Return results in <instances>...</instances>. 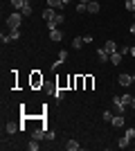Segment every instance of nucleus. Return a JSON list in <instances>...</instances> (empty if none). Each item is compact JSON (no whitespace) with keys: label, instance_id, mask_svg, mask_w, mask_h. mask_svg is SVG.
I'll list each match as a JSON object with an SVG mask.
<instances>
[{"label":"nucleus","instance_id":"nucleus-12","mask_svg":"<svg viewBox=\"0 0 135 151\" xmlns=\"http://www.w3.org/2000/svg\"><path fill=\"white\" fill-rule=\"evenodd\" d=\"M104 47H106V52H108V54H115V52H117V43H115V41H106V45H104Z\"/></svg>","mask_w":135,"mask_h":151},{"label":"nucleus","instance_id":"nucleus-22","mask_svg":"<svg viewBox=\"0 0 135 151\" xmlns=\"http://www.w3.org/2000/svg\"><path fill=\"white\" fill-rule=\"evenodd\" d=\"M54 97H56V99L61 101V99H63V97H65V90L61 88V86H56V88H54Z\"/></svg>","mask_w":135,"mask_h":151},{"label":"nucleus","instance_id":"nucleus-21","mask_svg":"<svg viewBox=\"0 0 135 151\" xmlns=\"http://www.w3.org/2000/svg\"><path fill=\"white\" fill-rule=\"evenodd\" d=\"M129 145H131V140L126 138V135H124V138H119V140H117V147H119V149H126V147H129Z\"/></svg>","mask_w":135,"mask_h":151},{"label":"nucleus","instance_id":"nucleus-41","mask_svg":"<svg viewBox=\"0 0 135 151\" xmlns=\"http://www.w3.org/2000/svg\"><path fill=\"white\" fill-rule=\"evenodd\" d=\"M27 2H32V0H27Z\"/></svg>","mask_w":135,"mask_h":151},{"label":"nucleus","instance_id":"nucleus-7","mask_svg":"<svg viewBox=\"0 0 135 151\" xmlns=\"http://www.w3.org/2000/svg\"><path fill=\"white\" fill-rule=\"evenodd\" d=\"M56 9H52V7H47V9H43V18L45 20H54V18H56Z\"/></svg>","mask_w":135,"mask_h":151},{"label":"nucleus","instance_id":"nucleus-38","mask_svg":"<svg viewBox=\"0 0 135 151\" xmlns=\"http://www.w3.org/2000/svg\"><path fill=\"white\" fill-rule=\"evenodd\" d=\"M70 2H72V0H63V5H70Z\"/></svg>","mask_w":135,"mask_h":151},{"label":"nucleus","instance_id":"nucleus-34","mask_svg":"<svg viewBox=\"0 0 135 151\" xmlns=\"http://www.w3.org/2000/svg\"><path fill=\"white\" fill-rule=\"evenodd\" d=\"M129 52H131V57H135V45H133V47H129Z\"/></svg>","mask_w":135,"mask_h":151},{"label":"nucleus","instance_id":"nucleus-23","mask_svg":"<svg viewBox=\"0 0 135 151\" xmlns=\"http://www.w3.org/2000/svg\"><path fill=\"white\" fill-rule=\"evenodd\" d=\"M84 86H86V77H77V83H74V88H77V90H81Z\"/></svg>","mask_w":135,"mask_h":151},{"label":"nucleus","instance_id":"nucleus-13","mask_svg":"<svg viewBox=\"0 0 135 151\" xmlns=\"http://www.w3.org/2000/svg\"><path fill=\"white\" fill-rule=\"evenodd\" d=\"M110 124H113V129H122V126H124V117H122V115H115Z\"/></svg>","mask_w":135,"mask_h":151},{"label":"nucleus","instance_id":"nucleus-10","mask_svg":"<svg viewBox=\"0 0 135 151\" xmlns=\"http://www.w3.org/2000/svg\"><path fill=\"white\" fill-rule=\"evenodd\" d=\"M18 129H20V126L16 124V122H7V126H5V131L9 133V135H14V133L18 131Z\"/></svg>","mask_w":135,"mask_h":151},{"label":"nucleus","instance_id":"nucleus-1","mask_svg":"<svg viewBox=\"0 0 135 151\" xmlns=\"http://www.w3.org/2000/svg\"><path fill=\"white\" fill-rule=\"evenodd\" d=\"M20 23H23V14L20 12H14L11 16H7V27L9 29H18Z\"/></svg>","mask_w":135,"mask_h":151},{"label":"nucleus","instance_id":"nucleus-25","mask_svg":"<svg viewBox=\"0 0 135 151\" xmlns=\"http://www.w3.org/2000/svg\"><path fill=\"white\" fill-rule=\"evenodd\" d=\"M124 7H126L129 12H135V0H126V2H124Z\"/></svg>","mask_w":135,"mask_h":151},{"label":"nucleus","instance_id":"nucleus-6","mask_svg":"<svg viewBox=\"0 0 135 151\" xmlns=\"http://www.w3.org/2000/svg\"><path fill=\"white\" fill-rule=\"evenodd\" d=\"M65 59H68V52H65V50H61V52H59V59H56L54 63H52V70H56L59 65H61V63L65 61Z\"/></svg>","mask_w":135,"mask_h":151},{"label":"nucleus","instance_id":"nucleus-4","mask_svg":"<svg viewBox=\"0 0 135 151\" xmlns=\"http://www.w3.org/2000/svg\"><path fill=\"white\" fill-rule=\"evenodd\" d=\"M29 83H32V88H39V86H43V77H41V72H32V79H29Z\"/></svg>","mask_w":135,"mask_h":151},{"label":"nucleus","instance_id":"nucleus-3","mask_svg":"<svg viewBox=\"0 0 135 151\" xmlns=\"http://www.w3.org/2000/svg\"><path fill=\"white\" fill-rule=\"evenodd\" d=\"M117 83H119V86H124V88H126V86H131V83H133V77H131V75H126V72H124V75H119V77H117Z\"/></svg>","mask_w":135,"mask_h":151},{"label":"nucleus","instance_id":"nucleus-26","mask_svg":"<svg viewBox=\"0 0 135 151\" xmlns=\"http://www.w3.org/2000/svg\"><path fill=\"white\" fill-rule=\"evenodd\" d=\"M0 41H2V45H7L9 41H14V38H11V34H2V36H0Z\"/></svg>","mask_w":135,"mask_h":151},{"label":"nucleus","instance_id":"nucleus-11","mask_svg":"<svg viewBox=\"0 0 135 151\" xmlns=\"http://www.w3.org/2000/svg\"><path fill=\"white\" fill-rule=\"evenodd\" d=\"M99 9H101V7H99L97 0H90V2H88V12L90 14H99Z\"/></svg>","mask_w":135,"mask_h":151},{"label":"nucleus","instance_id":"nucleus-30","mask_svg":"<svg viewBox=\"0 0 135 151\" xmlns=\"http://www.w3.org/2000/svg\"><path fill=\"white\" fill-rule=\"evenodd\" d=\"M63 20H65V16H63V14H61V12H59V14H56V18H54V23H56V25H61Z\"/></svg>","mask_w":135,"mask_h":151},{"label":"nucleus","instance_id":"nucleus-27","mask_svg":"<svg viewBox=\"0 0 135 151\" xmlns=\"http://www.w3.org/2000/svg\"><path fill=\"white\" fill-rule=\"evenodd\" d=\"M124 135H126L129 140H133V138H135V129H133V126H131V129H126V133H124Z\"/></svg>","mask_w":135,"mask_h":151},{"label":"nucleus","instance_id":"nucleus-17","mask_svg":"<svg viewBox=\"0 0 135 151\" xmlns=\"http://www.w3.org/2000/svg\"><path fill=\"white\" fill-rule=\"evenodd\" d=\"M39 142H41V140H34V138H32L29 142H27V149H29V151H39V147H41Z\"/></svg>","mask_w":135,"mask_h":151},{"label":"nucleus","instance_id":"nucleus-39","mask_svg":"<svg viewBox=\"0 0 135 151\" xmlns=\"http://www.w3.org/2000/svg\"><path fill=\"white\" fill-rule=\"evenodd\" d=\"M131 77H133V83H135V75H131Z\"/></svg>","mask_w":135,"mask_h":151},{"label":"nucleus","instance_id":"nucleus-32","mask_svg":"<svg viewBox=\"0 0 135 151\" xmlns=\"http://www.w3.org/2000/svg\"><path fill=\"white\" fill-rule=\"evenodd\" d=\"M11 38L16 41V38H20V29H11Z\"/></svg>","mask_w":135,"mask_h":151},{"label":"nucleus","instance_id":"nucleus-36","mask_svg":"<svg viewBox=\"0 0 135 151\" xmlns=\"http://www.w3.org/2000/svg\"><path fill=\"white\" fill-rule=\"evenodd\" d=\"M131 34L135 36V20H133V25H131Z\"/></svg>","mask_w":135,"mask_h":151},{"label":"nucleus","instance_id":"nucleus-2","mask_svg":"<svg viewBox=\"0 0 135 151\" xmlns=\"http://www.w3.org/2000/svg\"><path fill=\"white\" fill-rule=\"evenodd\" d=\"M126 108H129V106L122 101V95H115V97H113V111H115L117 115H124V113H126Z\"/></svg>","mask_w":135,"mask_h":151},{"label":"nucleus","instance_id":"nucleus-14","mask_svg":"<svg viewBox=\"0 0 135 151\" xmlns=\"http://www.w3.org/2000/svg\"><path fill=\"white\" fill-rule=\"evenodd\" d=\"M65 149H68V151H79V149H81V145H79L77 140H68V145H65Z\"/></svg>","mask_w":135,"mask_h":151},{"label":"nucleus","instance_id":"nucleus-8","mask_svg":"<svg viewBox=\"0 0 135 151\" xmlns=\"http://www.w3.org/2000/svg\"><path fill=\"white\" fill-rule=\"evenodd\" d=\"M47 7H52V9H56V12H61L63 9V0H47Z\"/></svg>","mask_w":135,"mask_h":151},{"label":"nucleus","instance_id":"nucleus-40","mask_svg":"<svg viewBox=\"0 0 135 151\" xmlns=\"http://www.w3.org/2000/svg\"><path fill=\"white\" fill-rule=\"evenodd\" d=\"M133 20H135V12H133Z\"/></svg>","mask_w":135,"mask_h":151},{"label":"nucleus","instance_id":"nucleus-20","mask_svg":"<svg viewBox=\"0 0 135 151\" xmlns=\"http://www.w3.org/2000/svg\"><path fill=\"white\" fill-rule=\"evenodd\" d=\"M110 61H113V65H119V63H122V54H119V50H117L115 54H110Z\"/></svg>","mask_w":135,"mask_h":151},{"label":"nucleus","instance_id":"nucleus-18","mask_svg":"<svg viewBox=\"0 0 135 151\" xmlns=\"http://www.w3.org/2000/svg\"><path fill=\"white\" fill-rule=\"evenodd\" d=\"M20 14H23V16H32V2H25L23 9H20Z\"/></svg>","mask_w":135,"mask_h":151},{"label":"nucleus","instance_id":"nucleus-31","mask_svg":"<svg viewBox=\"0 0 135 151\" xmlns=\"http://www.w3.org/2000/svg\"><path fill=\"white\" fill-rule=\"evenodd\" d=\"M101 117H104V122H113V113H110V111H106Z\"/></svg>","mask_w":135,"mask_h":151},{"label":"nucleus","instance_id":"nucleus-33","mask_svg":"<svg viewBox=\"0 0 135 151\" xmlns=\"http://www.w3.org/2000/svg\"><path fill=\"white\" fill-rule=\"evenodd\" d=\"M45 140H54V131H47V133H45Z\"/></svg>","mask_w":135,"mask_h":151},{"label":"nucleus","instance_id":"nucleus-9","mask_svg":"<svg viewBox=\"0 0 135 151\" xmlns=\"http://www.w3.org/2000/svg\"><path fill=\"white\" fill-rule=\"evenodd\" d=\"M50 38L54 41V43H61V41H63V34H61L59 29H52L50 32Z\"/></svg>","mask_w":135,"mask_h":151},{"label":"nucleus","instance_id":"nucleus-19","mask_svg":"<svg viewBox=\"0 0 135 151\" xmlns=\"http://www.w3.org/2000/svg\"><path fill=\"white\" fill-rule=\"evenodd\" d=\"M84 36H77V38H74V41H72V47H74V50H79V47H84Z\"/></svg>","mask_w":135,"mask_h":151},{"label":"nucleus","instance_id":"nucleus-37","mask_svg":"<svg viewBox=\"0 0 135 151\" xmlns=\"http://www.w3.org/2000/svg\"><path fill=\"white\" fill-rule=\"evenodd\" d=\"M79 2H81V5H88V2H90V0H79Z\"/></svg>","mask_w":135,"mask_h":151},{"label":"nucleus","instance_id":"nucleus-16","mask_svg":"<svg viewBox=\"0 0 135 151\" xmlns=\"http://www.w3.org/2000/svg\"><path fill=\"white\" fill-rule=\"evenodd\" d=\"M27 0H9V5L14 7V9H16V12H20V9H23V5H25Z\"/></svg>","mask_w":135,"mask_h":151},{"label":"nucleus","instance_id":"nucleus-24","mask_svg":"<svg viewBox=\"0 0 135 151\" xmlns=\"http://www.w3.org/2000/svg\"><path fill=\"white\" fill-rule=\"evenodd\" d=\"M92 83H95V79L88 75V77H86V86H84V88H86V90H90V88H92Z\"/></svg>","mask_w":135,"mask_h":151},{"label":"nucleus","instance_id":"nucleus-5","mask_svg":"<svg viewBox=\"0 0 135 151\" xmlns=\"http://www.w3.org/2000/svg\"><path fill=\"white\" fill-rule=\"evenodd\" d=\"M95 54H97V59H99V63H106V61H110V54L106 52V47H99V50H97Z\"/></svg>","mask_w":135,"mask_h":151},{"label":"nucleus","instance_id":"nucleus-29","mask_svg":"<svg viewBox=\"0 0 135 151\" xmlns=\"http://www.w3.org/2000/svg\"><path fill=\"white\" fill-rule=\"evenodd\" d=\"M131 99H133V95H122V101L126 106H131Z\"/></svg>","mask_w":135,"mask_h":151},{"label":"nucleus","instance_id":"nucleus-15","mask_svg":"<svg viewBox=\"0 0 135 151\" xmlns=\"http://www.w3.org/2000/svg\"><path fill=\"white\" fill-rule=\"evenodd\" d=\"M45 133H47V131L41 126V129H36V131L32 133V138H34V140H45Z\"/></svg>","mask_w":135,"mask_h":151},{"label":"nucleus","instance_id":"nucleus-35","mask_svg":"<svg viewBox=\"0 0 135 151\" xmlns=\"http://www.w3.org/2000/svg\"><path fill=\"white\" fill-rule=\"evenodd\" d=\"M131 108L135 111V95H133V99H131Z\"/></svg>","mask_w":135,"mask_h":151},{"label":"nucleus","instance_id":"nucleus-28","mask_svg":"<svg viewBox=\"0 0 135 151\" xmlns=\"http://www.w3.org/2000/svg\"><path fill=\"white\" fill-rule=\"evenodd\" d=\"M88 12V5H81V2H77V14H84Z\"/></svg>","mask_w":135,"mask_h":151}]
</instances>
